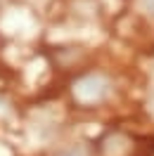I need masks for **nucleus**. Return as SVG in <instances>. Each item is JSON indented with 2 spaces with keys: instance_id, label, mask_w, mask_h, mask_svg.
<instances>
[{
  "instance_id": "obj_1",
  "label": "nucleus",
  "mask_w": 154,
  "mask_h": 156,
  "mask_svg": "<svg viewBox=\"0 0 154 156\" xmlns=\"http://www.w3.org/2000/svg\"><path fill=\"white\" fill-rule=\"evenodd\" d=\"M147 7H149V10L154 12V0H147Z\"/></svg>"
}]
</instances>
